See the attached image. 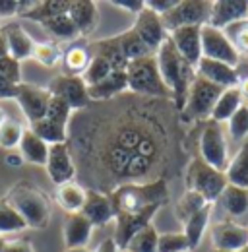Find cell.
Segmentation results:
<instances>
[{"label":"cell","instance_id":"4dcf8cb0","mask_svg":"<svg viewBox=\"0 0 248 252\" xmlns=\"http://www.w3.org/2000/svg\"><path fill=\"white\" fill-rule=\"evenodd\" d=\"M210 218H212V204H208L206 208H202L200 212H196L190 220H186L183 223V233L188 239V245H190V251L196 249L208 229V223H210Z\"/></svg>","mask_w":248,"mask_h":252},{"label":"cell","instance_id":"836d02e7","mask_svg":"<svg viewBox=\"0 0 248 252\" xmlns=\"http://www.w3.org/2000/svg\"><path fill=\"white\" fill-rule=\"evenodd\" d=\"M117 37H119V43H121L124 59H126L128 63L154 55V53L148 49V45L140 39V35L134 32V30H128V32H124V33H119Z\"/></svg>","mask_w":248,"mask_h":252},{"label":"cell","instance_id":"f546056e","mask_svg":"<svg viewBox=\"0 0 248 252\" xmlns=\"http://www.w3.org/2000/svg\"><path fill=\"white\" fill-rule=\"evenodd\" d=\"M225 175H227L229 185L248 190V140L239 148L235 158L229 161Z\"/></svg>","mask_w":248,"mask_h":252},{"label":"cell","instance_id":"11a10c76","mask_svg":"<svg viewBox=\"0 0 248 252\" xmlns=\"http://www.w3.org/2000/svg\"><path fill=\"white\" fill-rule=\"evenodd\" d=\"M239 90H241V95H243V101L248 103V78H243V80H241Z\"/></svg>","mask_w":248,"mask_h":252},{"label":"cell","instance_id":"94428289","mask_svg":"<svg viewBox=\"0 0 248 252\" xmlns=\"http://www.w3.org/2000/svg\"><path fill=\"white\" fill-rule=\"evenodd\" d=\"M4 243H6V241H4L2 235H0V252H2V249H4Z\"/></svg>","mask_w":248,"mask_h":252},{"label":"cell","instance_id":"83f0119b","mask_svg":"<svg viewBox=\"0 0 248 252\" xmlns=\"http://www.w3.org/2000/svg\"><path fill=\"white\" fill-rule=\"evenodd\" d=\"M20 154L22 158L35 165H45L49 158V144L43 142L39 136H35L30 128L24 130L22 134V142H20Z\"/></svg>","mask_w":248,"mask_h":252},{"label":"cell","instance_id":"7c38bea8","mask_svg":"<svg viewBox=\"0 0 248 252\" xmlns=\"http://www.w3.org/2000/svg\"><path fill=\"white\" fill-rule=\"evenodd\" d=\"M16 101L24 113V117L31 123H37L41 119H45L47 115V107L51 101V94L45 88L39 86H31V84H20L18 86V94Z\"/></svg>","mask_w":248,"mask_h":252},{"label":"cell","instance_id":"7bdbcfd3","mask_svg":"<svg viewBox=\"0 0 248 252\" xmlns=\"http://www.w3.org/2000/svg\"><path fill=\"white\" fill-rule=\"evenodd\" d=\"M190 251L185 233H161L157 239V252H186Z\"/></svg>","mask_w":248,"mask_h":252},{"label":"cell","instance_id":"f1b7e54d","mask_svg":"<svg viewBox=\"0 0 248 252\" xmlns=\"http://www.w3.org/2000/svg\"><path fill=\"white\" fill-rule=\"evenodd\" d=\"M221 208L231 218H243L248 214V190L227 185L221 194Z\"/></svg>","mask_w":248,"mask_h":252},{"label":"cell","instance_id":"44dd1931","mask_svg":"<svg viewBox=\"0 0 248 252\" xmlns=\"http://www.w3.org/2000/svg\"><path fill=\"white\" fill-rule=\"evenodd\" d=\"M93 225L82 212L80 214H68L64 220L62 227V237H64V245L66 249H78V247H86L92 239Z\"/></svg>","mask_w":248,"mask_h":252},{"label":"cell","instance_id":"681fc988","mask_svg":"<svg viewBox=\"0 0 248 252\" xmlns=\"http://www.w3.org/2000/svg\"><path fill=\"white\" fill-rule=\"evenodd\" d=\"M111 4L117 6V8H121V10H128V12L136 14V16L146 8V2L144 0H113Z\"/></svg>","mask_w":248,"mask_h":252},{"label":"cell","instance_id":"277c9868","mask_svg":"<svg viewBox=\"0 0 248 252\" xmlns=\"http://www.w3.org/2000/svg\"><path fill=\"white\" fill-rule=\"evenodd\" d=\"M6 200L14 206V210L24 218L31 229H45L51 221V204L49 198L28 181L18 183L8 192Z\"/></svg>","mask_w":248,"mask_h":252},{"label":"cell","instance_id":"9f6ffc18","mask_svg":"<svg viewBox=\"0 0 248 252\" xmlns=\"http://www.w3.org/2000/svg\"><path fill=\"white\" fill-rule=\"evenodd\" d=\"M6 55H10V53H8V43H6V37L0 32V59L6 57Z\"/></svg>","mask_w":248,"mask_h":252},{"label":"cell","instance_id":"9a60e30c","mask_svg":"<svg viewBox=\"0 0 248 252\" xmlns=\"http://www.w3.org/2000/svg\"><path fill=\"white\" fill-rule=\"evenodd\" d=\"M159 212V208H148V210H142V212H134V214H119L115 216V221H117V231H115V243L119 249H126L130 239L142 231L144 227L152 225V220L154 216Z\"/></svg>","mask_w":248,"mask_h":252},{"label":"cell","instance_id":"74e56055","mask_svg":"<svg viewBox=\"0 0 248 252\" xmlns=\"http://www.w3.org/2000/svg\"><path fill=\"white\" fill-rule=\"evenodd\" d=\"M28 229V223L14 210V206L4 198L0 200V235L4 233H18Z\"/></svg>","mask_w":248,"mask_h":252},{"label":"cell","instance_id":"91938a15","mask_svg":"<svg viewBox=\"0 0 248 252\" xmlns=\"http://www.w3.org/2000/svg\"><path fill=\"white\" fill-rule=\"evenodd\" d=\"M4 121H6V113H4V109L0 107V125H2Z\"/></svg>","mask_w":248,"mask_h":252},{"label":"cell","instance_id":"f907efd6","mask_svg":"<svg viewBox=\"0 0 248 252\" xmlns=\"http://www.w3.org/2000/svg\"><path fill=\"white\" fill-rule=\"evenodd\" d=\"M2 252H35V251H33V245H31L30 241L16 239V241H6Z\"/></svg>","mask_w":248,"mask_h":252},{"label":"cell","instance_id":"8fae6325","mask_svg":"<svg viewBox=\"0 0 248 252\" xmlns=\"http://www.w3.org/2000/svg\"><path fill=\"white\" fill-rule=\"evenodd\" d=\"M47 90L51 95L61 97L62 101H66L72 111H86L92 105V99L88 95V86L82 80V76L61 74V76L51 80Z\"/></svg>","mask_w":248,"mask_h":252},{"label":"cell","instance_id":"8992f818","mask_svg":"<svg viewBox=\"0 0 248 252\" xmlns=\"http://www.w3.org/2000/svg\"><path fill=\"white\" fill-rule=\"evenodd\" d=\"M186 185L192 192H198L206 202L214 204L216 200L221 198L223 190L227 189L229 181L227 175L223 171H217L214 167H210L206 161L200 158L192 159L186 171Z\"/></svg>","mask_w":248,"mask_h":252},{"label":"cell","instance_id":"d6a6232c","mask_svg":"<svg viewBox=\"0 0 248 252\" xmlns=\"http://www.w3.org/2000/svg\"><path fill=\"white\" fill-rule=\"evenodd\" d=\"M70 2L72 0H37L35 8L31 10L30 14H26L24 18L31 20V22L43 24L45 20H51V18H57V16H62V14H68Z\"/></svg>","mask_w":248,"mask_h":252},{"label":"cell","instance_id":"d4e9b609","mask_svg":"<svg viewBox=\"0 0 248 252\" xmlns=\"http://www.w3.org/2000/svg\"><path fill=\"white\" fill-rule=\"evenodd\" d=\"M90 47V53L92 57H101L103 61L111 64L113 70H126L128 61L124 59L123 49H121V43H119V37H107V39H99V41H93L88 45Z\"/></svg>","mask_w":248,"mask_h":252},{"label":"cell","instance_id":"cb8c5ba5","mask_svg":"<svg viewBox=\"0 0 248 252\" xmlns=\"http://www.w3.org/2000/svg\"><path fill=\"white\" fill-rule=\"evenodd\" d=\"M128 92V78H126V70H113L103 82L90 86L88 88V95L93 101H111L119 95Z\"/></svg>","mask_w":248,"mask_h":252},{"label":"cell","instance_id":"e0dca14e","mask_svg":"<svg viewBox=\"0 0 248 252\" xmlns=\"http://www.w3.org/2000/svg\"><path fill=\"white\" fill-rule=\"evenodd\" d=\"M248 20V0H216L212 2V14L208 26L227 30L233 24Z\"/></svg>","mask_w":248,"mask_h":252},{"label":"cell","instance_id":"f6af8a7d","mask_svg":"<svg viewBox=\"0 0 248 252\" xmlns=\"http://www.w3.org/2000/svg\"><path fill=\"white\" fill-rule=\"evenodd\" d=\"M70 115H72V109L66 101H62L61 97H55L51 95V101H49V107H47V115L45 119L57 123V125L68 126L70 123Z\"/></svg>","mask_w":248,"mask_h":252},{"label":"cell","instance_id":"ac0fdd59","mask_svg":"<svg viewBox=\"0 0 248 252\" xmlns=\"http://www.w3.org/2000/svg\"><path fill=\"white\" fill-rule=\"evenodd\" d=\"M169 39L173 41L179 55L185 59L190 66H198L202 61V28L190 26V28H179L169 33Z\"/></svg>","mask_w":248,"mask_h":252},{"label":"cell","instance_id":"bcb514c9","mask_svg":"<svg viewBox=\"0 0 248 252\" xmlns=\"http://www.w3.org/2000/svg\"><path fill=\"white\" fill-rule=\"evenodd\" d=\"M229 134L233 140H245L248 136V107L243 105L231 119H229Z\"/></svg>","mask_w":248,"mask_h":252},{"label":"cell","instance_id":"60d3db41","mask_svg":"<svg viewBox=\"0 0 248 252\" xmlns=\"http://www.w3.org/2000/svg\"><path fill=\"white\" fill-rule=\"evenodd\" d=\"M33 59L47 68H55L62 61V53L59 45H55V43H35Z\"/></svg>","mask_w":248,"mask_h":252},{"label":"cell","instance_id":"ab89813d","mask_svg":"<svg viewBox=\"0 0 248 252\" xmlns=\"http://www.w3.org/2000/svg\"><path fill=\"white\" fill-rule=\"evenodd\" d=\"M111 72H113V68H111V64L107 63V61H103L101 57H92V61L88 64L86 72L82 74V80L90 88V86H95V84L103 82Z\"/></svg>","mask_w":248,"mask_h":252},{"label":"cell","instance_id":"484cf974","mask_svg":"<svg viewBox=\"0 0 248 252\" xmlns=\"http://www.w3.org/2000/svg\"><path fill=\"white\" fill-rule=\"evenodd\" d=\"M86 192L88 190L84 189L80 183L76 181H70V183H64V185H59L57 190H55V200L57 204L61 206L64 212L68 214H80L84 204H86Z\"/></svg>","mask_w":248,"mask_h":252},{"label":"cell","instance_id":"6f0895ef","mask_svg":"<svg viewBox=\"0 0 248 252\" xmlns=\"http://www.w3.org/2000/svg\"><path fill=\"white\" fill-rule=\"evenodd\" d=\"M6 163H8V165H12V167H16V165H20V163H22V158L8 154V156H6Z\"/></svg>","mask_w":248,"mask_h":252},{"label":"cell","instance_id":"c3c4849f","mask_svg":"<svg viewBox=\"0 0 248 252\" xmlns=\"http://www.w3.org/2000/svg\"><path fill=\"white\" fill-rule=\"evenodd\" d=\"M144 2H146V8L155 12L157 16L169 14V12L179 4V0H144Z\"/></svg>","mask_w":248,"mask_h":252},{"label":"cell","instance_id":"e575fe53","mask_svg":"<svg viewBox=\"0 0 248 252\" xmlns=\"http://www.w3.org/2000/svg\"><path fill=\"white\" fill-rule=\"evenodd\" d=\"M30 130L39 136L43 142H47L49 146H55V144H66L68 140V132H66V126L57 125L49 119H41L37 123H31Z\"/></svg>","mask_w":248,"mask_h":252},{"label":"cell","instance_id":"6125c7cd","mask_svg":"<svg viewBox=\"0 0 248 252\" xmlns=\"http://www.w3.org/2000/svg\"><path fill=\"white\" fill-rule=\"evenodd\" d=\"M212 252H231V251H216V249H214Z\"/></svg>","mask_w":248,"mask_h":252},{"label":"cell","instance_id":"ba28073f","mask_svg":"<svg viewBox=\"0 0 248 252\" xmlns=\"http://www.w3.org/2000/svg\"><path fill=\"white\" fill-rule=\"evenodd\" d=\"M210 14H212V2L208 0H179V4L169 14L161 16V22L167 33H171L179 28L208 26Z\"/></svg>","mask_w":248,"mask_h":252},{"label":"cell","instance_id":"4316f807","mask_svg":"<svg viewBox=\"0 0 248 252\" xmlns=\"http://www.w3.org/2000/svg\"><path fill=\"white\" fill-rule=\"evenodd\" d=\"M245 105V101H243V95H241V90L239 88H229V90H223V94L219 95V99H217L216 107H214V111H212V117H210V121H214V123H229V119L241 109Z\"/></svg>","mask_w":248,"mask_h":252},{"label":"cell","instance_id":"ee69618b","mask_svg":"<svg viewBox=\"0 0 248 252\" xmlns=\"http://www.w3.org/2000/svg\"><path fill=\"white\" fill-rule=\"evenodd\" d=\"M223 32L229 37V41L233 43V47L237 49L239 55H248V20L233 24Z\"/></svg>","mask_w":248,"mask_h":252},{"label":"cell","instance_id":"8d00e7d4","mask_svg":"<svg viewBox=\"0 0 248 252\" xmlns=\"http://www.w3.org/2000/svg\"><path fill=\"white\" fill-rule=\"evenodd\" d=\"M210 202H206L198 192H192V190H186L183 194V198L177 202L175 206V214H177V220L181 223H185L186 220H190L196 212H200L202 208H206Z\"/></svg>","mask_w":248,"mask_h":252},{"label":"cell","instance_id":"5bb4252c","mask_svg":"<svg viewBox=\"0 0 248 252\" xmlns=\"http://www.w3.org/2000/svg\"><path fill=\"white\" fill-rule=\"evenodd\" d=\"M212 241L216 251L241 252L248 247V229L235 221H219L212 227Z\"/></svg>","mask_w":248,"mask_h":252},{"label":"cell","instance_id":"5b68a950","mask_svg":"<svg viewBox=\"0 0 248 252\" xmlns=\"http://www.w3.org/2000/svg\"><path fill=\"white\" fill-rule=\"evenodd\" d=\"M126 78H128V92L140 97H163L169 99L171 92L167 90L155 55L132 61L126 66Z\"/></svg>","mask_w":248,"mask_h":252},{"label":"cell","instance_id":"f5cc1de1","mask_svg":"<svg viewBox=\"0 0 248 252\" xmlns=\"http://www.w3.org/2000/svg\"><path fill=\"white\" fill-rule=\"evenodd\" d=\"M20 86V84H18ZM18 86L6 82L4 78H0V101L2 99H16V94H18Z\"/></svg>","mask_w":248,"mask_h":252},{"label":"cell","instance_id":"603a6c76","mask_svg":"<svg viewBox=\"0 0 248 252\" xmlns=\"http://www.w3.org/2000/svg\"><path fill=\"white\" fill-rule=\"evenodd\" d=\"M68 16L74 22L76 30L82 37H88L95 32L99 22V10L97 4L92 0H72L68 8Z\"/></svg>","mask_w":248,"mask_h":252},{"label":"cell","instance_id":"7402d4cb","mask_svg":"<svg viewBox=\"0 0 248 252\" xmlns=\"http://www.w3.org/2000/svg\"><path fill=\"white\" fill-rule=\"evenodd\" d=\"M2 35L6 37V43H8V53L10 57H14L16 61H26L33 57V47H35V41L31 39L28 32L20 26V24H6L0 28Z\"/></svg>","mask_w":248,"mask_h":252},{"label":"cell","instance_id":"ffe728a7","mask_svg":"<svg viewBox=\"0 0 248 252\" xmlns=\"http://www.w3.org/2000/svg\"><path fill=\"white\" fill-rule=\"evenodd\" d=\"M82 214L92 221L93 227L105 225L111 220H115V210H113L109 194L95 189H90L86 192V204L82 208Z\"/></svg>","mask_w":248,"mask_h":252},{"label":"cell","instance_id":"b9f144b4","mask_svg":"<svg viewBox=\"0 0 248 252\" xmlns=\"http://www.w3.org/2000/svg\"><path fill=\"white\" fill-rule=\"evenodd\" d=\"M22 134H24V128L20 126V123L6 119L0 125V148H4V150L18 148L22 142Z\"/></svg>","mask_w":248,"mask_h":252},{"label":"cell","instance_id":"be15d7a7","mask_svg":"<svg viewBox=\"0 0 248 252\" xmlns=\"http://www.w3.org/2000/svg\"><path fill=\"white\" fill-rule=\"evenodd\" d=\"M241 252H248V247H245V249H243Z\"/></svg>","mask_w":248,"mask_h":252},{"label":"cell","instance_id":"4fadbf2b","mask_svg":"<svg viewBox=\"0 0 248 252\" xmlns=\"http://www.w3.org/2000/svg\"><path fill=\"white\" fill-rule=\"evenodd\" d=\"M45 169H47L51 181L57 187L74 181L76 165H74V159H72V154H70L68 142L49 146V158H47V163H45Z\"/></svg>","mask_w":248,"mask_h":252},{"label":"cell","instance_id":"7a4b0ae2","mask_svg":"<svg viewBox=\"0 0 248 252\" xmlns=\"http://www.w3.org/2000/svg\"><path fill=\"white\" fill-rule=\"evenodd\" d=\"M155 59H157V66H159V74H161L167 90L171 92V99L175 101L177 109L183 111L188 90L196 78V68L190 66L179 55V51L175 49V45L169 37L163 41V45L155 53Z\"/></svg>","mask_w":248,"mask_h":252},{"label":"cell","instance_id":"f35d334b","mask_svg":"<svg viewBox=\"0 0 248 252\" xmlns=\"http://www.w3.org/2000/svg\"><path fill=\"white\" fill-rule=\"evenodd\" d=\"M157 239H159V233L155 231L154 225H148L144 227L142 231H138L128 247L124 249L126 252H157Z\"/></svg>","mask_w":248,"mask_h":252},{"label":"cell","instance_id":"1f68e13d","mask_svg":"<svg viewBox=\"0 0 248 252\" xmlns=\"http://www.w3.org/2000/svg\"><path fill=\"white\" fill-rule=\"evenodd\" d=\"M62 61H64L66 74L82 76V74L86 72L90 61H92L90 47H88V45H82V43H76V45H72V47H68V49L64 51Z\"/></svg>","mask_w":248,"mask_h":252},{"label":"cell","instance_id":"3957f363","mask_svg":"<svg viewBox=\"0 0 248 252\" xmlns=\"http://www.w3.org/2000/svg\"><path fill=\"white\" fill-rule=\"evenodd\" d=\"M115 216L134 214L148 208H161L169 198V187L165 179L152 183H128L109 192Z\"/></svg>","mask_w":248,"mask_h":252},{"label":"cell","instance_id":"03108f58","mask_svg":"<svg viewBox=\"0 0 248 252\" xmlns=\"http://www.w3.org/2000/svg\"><path fill=\"white\" fill-rule=\"evenodd\" d=\"M186 252H190V251H186Z\"/></svg>","mask_w":248,"mask_h":252},{"label":"cell","instance_id":"d590c367","mask_svg":"<svg viewBox=\"0 0 248 252\" xmlns=\"http://www.w3.org/2000/svg\"><path fill=\"white\" fill-rule=\"evenodd\" d=\"M41 26L45 28V32H49L55 39H61V41H72V39H76L80 35L68 14H62V16H57V18L45 20Z\"/></svg>","mask_w":248,"mask_h":252},{"label":"cell","instance_id":"9c48e42d","mask_svg":"<svg viewBox=\"0 0 248 252\" xmlns=\"http://www.w3.org/2000/svg\"><path fill=\"white\" fill-rule=\"evenodd\" d=\"M200 159L206 161L210 167L217 171H227L229 167V144L225 138V132L219 123L210 121L200 136Z\"/></svg>","mask_w":248,"mask_h":252},{"label":"cell","instance_id":"6da1fadb","mask_svg":"<svg viewBox=\"0 0 248 252\" xmlns=\"http://www.w3.org/2000/svg\"><path fill=\"white\" fill-rule=\"evenodd\" d=\"M123 105V103H121ZM95 163L101 177V192L107 187L115 190L128 183H152L154 173L165 154V128L163 125L144 115H138V107H126L117 115V121L109 123V132H103L93 140Z\"/></svg>","mask_w":248,"mask_h":252},{"label":"cell","instance_id":"30bf717a","mask_svg":"<svg viewBox=\"0 0 248 252\" xmlns=\"http://www.w3.org/2000/svg\"><path fill=\"white\" fill-rule=\"evenodd\" d=\"M202 57L217 61V63L229 64L237 68L241 63V55L229 41L223 30H216L212 26H202Z\"/></svg>","mask_w":248,"mask_h":252},{"label":"cell","instance_id":"db71d44e","mask_svg":"<svg viewBox=\"0 0 248 252\" xmlns=\"http://www.w3.org/2000/svg\"><path fill=\"white\" fill-rule=\"evenodd\" d=\"M95 252H119V247H117L115 239H105V241H101V245L95 249Z\"/></svg>","mask_w":248,"mask_h":252},{"label":"cell","instance_id":"680465c9","mask_svg":"<svg viewBox=\"0 0 248 252\" xmlns=\"http://www.w3.org/2000/svg\"><path fill=\"white\" fill-rule=\"evenodd\" d=\"M64 252H92L88 247H78V249H66Z\"/></svg>","mask_w":248,"mask_h":252},{"label":"cell","instance_id":"816d5d0a","mask_svg":"<svg viewBox=\"0 0 248 252\" xmlns=\"http://www.w3.org/2000/svg\"><path fill=\"white\" fill-rule=\"evenodd\" d=\"M18 16V0H0V20Z\"/></svg>","mask_w":248,"mask_h":252},{"label":"cell","instance_id":"2e32d148","mask_svg":"<svg viewBox=\"0 0 248 252\" xmlns=\"http://www.w3.org/2000/svg\"><path fill=\"white\" fill-rule=\"evenodd\" d=\"M134 32L140 35V39L148 45V49L152 53H157L159 47L163 45V41L169 37V33L165 30L163 22H161V16H157L155 12L144 8L138 16H136V22H134Z\"/></svg>","mask_w":248,"mask_h":252},{"label":"cell","instance_id":"e7e4bbea","mask_svg":"<svg viewBox=\"0 0 248 252\" xmlns=\"http://www.w3.org/2000/svg\"><path fill=\"white\" fill-rule=\"evenodd\" d=\"M245 105H247V107H248V103H245Z\"/></svg>","mask_w":248,"mask_h":252},{"label":"cell","instance_id":"52a82bcc","mask_svg":"<svg viewBox=\"0 0 248 252\" xmlns=\"http://www.w3.org/2000/svg\"><path fill=\"white\" fill-rule=\"evenodd\" d=\"M221 94H223V88L196 76L190 90H188V95H186V103L185 109H183L185 119H188V121L210 119Z\"/></svg>","mask_w":248,"mask_h":252},{"label":"cell","instance_id":"7dc6e473","mask_svg":"<svg viewBox=\"0 0 248 252\" xmlns=\"http://www.w3.org/2000/svg\"><path fill=\"white\" fill-rule=\"evenodd\" d=\"M0 78H4L6 82L18 86L22 84V66H20V61H16L14 57L6 55L0 59Z\"/></svg>","mask_w":248,"mask_h":252},{"label":"cell","instance_id":"d6986e66","mask_svg":"<svg viewBox=\"0 0 248 252\" xmlns=\"http://www.w3.org/2000/svg\"><path fill=\"white\" fill-rule=\"evenodd\" d=\"M196 76L216 84L223 90H229V88H239L241 86V76L237 72V68L229 66V64L217 63V61H210V59H204L198 63L196 66Z\"/></svg>","mask_w":248,"mask_h":252}]
</instances>
